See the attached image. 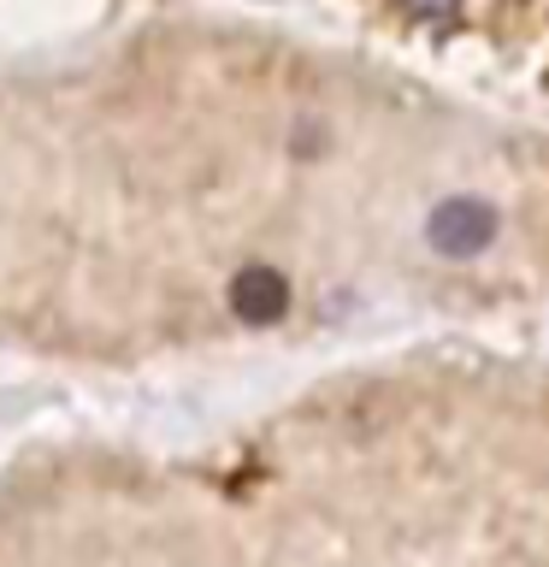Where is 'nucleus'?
Listing matches in <instances>:
<instances>
[{"mask_svg": "<svg viewBox=\"0 0 549 567\" xmlns=\"http://www.w3.org/2000/svg\"><path fill=\"white\" fill-rule=\"evenodd\" d=\"M490 237H496V213L478 195H455L432 213V243L443 255H478V248H490Z\"/></svg>", "mask_w": 549, "mask_h": 567, "instance_id": "nucleus-1", "label": "nucleus"}, {"mask_svg": "<svg viewBox=\"0 0 549 567\" xmlns=\"http://www.w3.org/2000/svg\"><path fill=\"white\" fill-rule=\"evenodd\" d=\"M283 308H290V284L278 272H266V266L237 272V284H230V313L242 326H272V319H283Z\"/></svg>", "mask_w": 549, "mask_h": 567, "instance_id": "nucleus-2", "label": "nucleus"}, {"mask_svg": "<svg viewBox=\"0 0 549 567\" xmlns=\"http://www.w3.org/2000/svg\"><path fill=\"white\" fill-rule=\"evenodd\" d=\"M419 7H449V0H419Z\"/></svg>", "mask_w": 549, "mask_h": 567, "instance_id": "nucleus-3", "label": "nucleus"}]
</instances>
